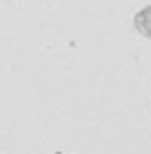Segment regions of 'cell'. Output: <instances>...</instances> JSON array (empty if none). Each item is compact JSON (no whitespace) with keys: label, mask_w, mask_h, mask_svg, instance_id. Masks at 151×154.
<instances>
[{"label":"cell","mask_w":151,"mask_h":154,"mask_svg":"<svg viewBox=\"0 0 151 154\" xmlns=\"http://www.w3.org/2000/svg\"><path fill=\"white\" fill-rule=\"evenodd\" d=\"M132 24H135V31H137L142 38H149L151 40V5L142 7V10L135 14Z\"/></svg>","instance_id":"6da1fadb"}]
</instances>
